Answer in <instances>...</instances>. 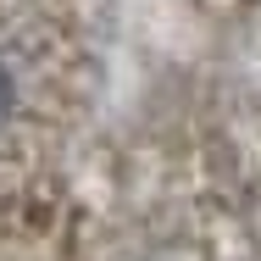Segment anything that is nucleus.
<instances>
[{
    "label": "nucleus",
    "mask_w": 261,
    "mask_h": 261,
    "mask_svg": "<svg viewBox=\"0 0 261 261\" xmlns=\"http://www.w3.org/2000/svg\"><path fill=\"white\" fill-rule=\"evenodd\" d=\"M6 106H11V78H6V67H0V117H6Z\"/></svg>",
    "instance_id": "f257e3e1"
}]
</instances>
